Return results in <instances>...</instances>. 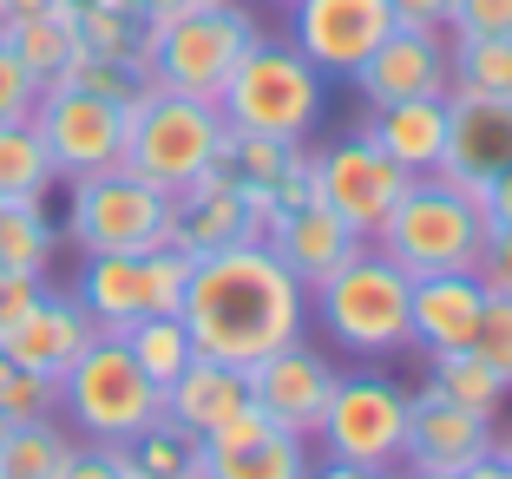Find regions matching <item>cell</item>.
Masks as SVG:
<instances>
[{
	"label": "cell",
	"instance_id": "obj_1",
	"mask_svg": "<svg viewBox=\"0 0 512 479\" xmlns=\"http://www.w3.org/2000/svg\"><path fill=\"white\" fill-rule=\"evenodd\" d=\"M184 335L197 355L250 368V361L276 355V348L302 342L309 329V289L276 263L270 243H230L191 263V289H184Z\"/></svg>",
	"mask_w": 512,
	"mask_h": 479
},
{
	"label": "cell",
	"instance_id": "obj_2",
	"mask_svg": "<svg viewBox=\"0 0 512 479\" xmlns=\"http://www.w3.org/2000/svg\"><path fill=\"white\" fill-rule=\"evenodd\" d=\"M407 289H414V276L401 263H388L375 243H362L342 270L309 289V315L322 322V335L335 348H348V355H362V361H394L414 348Z\"/></svg>",
	"mask_w": 512,
	"mask_h": 479
},
{
	"label": "cell",
	"instance_id": "obj_3",
	"mask_svg": "<svg viewBox=\"0 0 512 479\" xmlns=\"http://www.w3.org/2000/svg\"><path fill=\"white\" fill-rule=\"evenodd\" d=\"M230 125L217 112V99H184V92L145 86L125 105V171H138L145 184H158L165 197L191 191L204 171L217 165Z\"/></svg>",
	"mask_w": 512,
	"mask_h": 479
},
{
	"label": "cell",
	"instance_id": "obj_4",
	"mask_svg": "<svg viewBox=\"0 0 512 479\" xmlns=\"http://www.w3.org/2000/svg\"><path fill=\"white\" fill-rule=\"evenodd\" d=\"M486 204L473 191H460L453 178L427 171L407 184V197L394 204V217L381 224L375 250L388 263H401L407 276H447V270H480L486 250Z\"/></svg>",
	"mask_w": 512,
	"mask_h": 479
},
{
	"label": "cell",
	"instance_id": "obj_5",
	"mask_svg": "<svg viewBox=\"0 0 512 479\" xmlns=\"http://www.w3.org/2000/svg\"><path fill=\"white\" fill-rule=\"evenodd\" d=\"M256 40H263V27H256L250 7H237V0H191L184 14L158 20L145 33V73H151V86L184 92V99H217Z\"/></svg>",
	"mask_w": 512,
	"mask_h": 479
},
{
	"label": "cell",
	"instance_id": "obj_6",
	"mask_svg": "<svg viewBox=\"0 0 512 479\" xmlns=\"http://www.w3.org/2000/svg\"><path fill=\"white\" fill-rule=\"evenodd\" d=\"M322 105H329V79L302 60L296 46H276V40H256L217 92V112H224L230 132L289 138V145H302L316 132Z\"/></svg>",
	"mask_w": 512,
	"mask_h": 479
},
{
	"label": "cell",
	"instance_id": "obj_7",
	"mask_svg": "<svg viewBox=\"0 0 512 479\" xmlns=\"http://www.w3.org/2000/svg\"><path fill=\"white\" fill-rule=\"evenodd\" d=\"M165 414V388L145 375L125 348V335H92L79 348V361L60 375V420L79 440H125L145 427V420Z\"/></svg>",
	"mask_w": 512,
	"mask_h": 479
},
{
	"label": "cell",
	"instance_id": "obj_8",
	"mask_svg": "<svg viewBox=\"0 0 512 479\" xmlns=\"http://www.w3.org/2000/svg\"><path fill=\"white\" fill-rule=\"evenodd\" d=\"M66 243L79 256H145L171 243V197L138 171L106 165L66 184Z\"/></svg>",
	"mask_w": 512,
	"mask_h": 479
},
{
	"label": "cell",
	"instance_id": "obj_9",
	"mask_svg": "<svg viewBox=\"0 0 512 479\" xmlns=\"http://www.w3.org/2000/svg\"><path fill=\"white\" fill-rule=\"evenodd\" d=\"M407 440V388H394L388 375H335L329 407H322L309 447H322V460H355V466H401Z\"/></svg>",
	"mask_w": 512,
	"mask_h": 479
},
{
	"label": "cell",
	"instance_id": "obj_10",
	"mask_svg": "<svg viewBox=\"0 0 512 479\" xmlns=\"http://www.w3.org/2000/svg\"><path fill=\"white\" fill-rule=\"evenodd\" d=\"M33 132L53 158V178L73 184L125 158V105L60 79V86H40V99H33Z\"/></svg>",
	"mask_w": 512,
	"mask_h": 479
},
{
	"label": "cell",
	"instance_id": "obj_11",
	"mask_svg": "<svg viewBox=\"0 0 512 479\" xmlns=\"http://www.w3.org/2000/svg\"><path fill=\"white\" fill-rule=\"evenodd\" d=\"M407 184L414 178H407L388 151H381L375 138H362V132L342 138V145H329V151H316V197L362 243L381 237V224L394 217V204L407 197Z\"/></svg>",
	"mask_w": 512,
	"mask_h": 479
},
{
	"label": "cell",
	"instance_id": "obj_12",
	"mask_svg": "<svg viewBox=\"0 0 512 479\" xmlns=\"http://www.w3.org/2000/svg\"><path fill=\"white\" fill-rule=\"evenodd\" d=\"M388 33H394L388 0H289V46L322 79H355Z\"/></svg>",
	"mask_w": 512,
	"mask_h": 479
},
{
	"label": "cell",
	"instance_id": "obj_13",
	"mask_svg": "<svg viewBox=\"0 0 512 479\" xmlns=\"http://www.w3.org/2000/svg\"><path fill=\"white\" fill-rule=\"evenodd\" d=\"M309 473H316L309 440L276 427L263 407H237L224 427L204 434L191 479H309Z\"/></svg>",
	"mask_w": 512,
	"mask_h": 479
},
{
	"label": "cell",
	"instance_id": "obj_14",
	"mask_svg": "<svg viewBox=\"0 0 512 479\" xmlns=\"http://www.w3.org/2000/svg\"><path fill=\"white\" fill-rule=\"evenodd\" d=\"M217 178L243 197V204L270 224L276 210L309 204L316 197V151L289 145V138H256V132H230L224 151H217Z\"/></svg>",
	"mask_w": 512,
	"mask_h": 479
},
{
	"label": "cell",
	"instance_id": "obj_15",
	"mask_svg": "<svg viewBox=\"0 0 512 479\" xmlns=\"http://www.w3.org/2000/svg\"><path fill=\"white\" fill-rule=\"evenodd\" d=\"M499 447L493 414H473L460 401H440L434 388L407 394V440H401V466L407 473H460L480 453Z\"/></svg>",
	"mask_w": 512,
	"mask_h": 479
},
{
	"label": "cell",
	"instance_id": "obj_16",
	"mask_svg": "<svg viewBox=\"0 0 512 479\" xmlns=\"http://www.w3.org/2000/svg\"><path fill=\"white\" fill-rule=\"evenodd\" d=\"M243 388H250V407H263L276 427L309 440L322 407H329L335 368H329V355H316L309 342H289V348H276V355L250 361V368H243Z\"/></svg>",
	"mask_w": 512,
	"mask_h": 479
},
{
	"label": "cell",
	"instance_id": "obj_17",
	"mask_svg": "<svg viewBox=\"0 0 512 479\" xmlns=\"http://www.w3.org/2000/svg\"><path fill=\"white\" fill-rule=\"evenodd\" d=\"M362 92V105H394V99H447L453 66H447V33L434 27H394L388 40L362 60V73L348 79Z\"/></svg>",
	"mask_w": 512,
	"mask_h": 479
},
{
	"label": "cell",
	"instance_id": "obj_18",
	"mask_svg": "<svg viewBox=\"0 0 512 479\" xmlns=\"http://www.w3.org/2000/svg\"><path fill=\"white\" fill-rule=\"evenodd\" d=\"M512 165V99H486V92H447V158L440 178L480 197L499 171Z\"/></svg>",
	"mask_w": 512,
	"mask_h": 479
},
{
	"label": "cell",
	"instance_id": "obj_19",
	"mask_svg": "<svg viewBox=\"0 0 512 479\" xmlns=\"http://www.w3.org/2000/svg\"><path fill=\"white\" fill-rule=\"evenodd\" d=\"M92 335H99V329H92V315L79 309L73 289H53V283H46L40 302L20 315L14 329H0V355L20 361V368H33V375H53V381H60Z\"/></svg>",
	"mask_w": 512,
	"mask_h": 479
},
{
	"label": "cell",
	"instance_id": "obj_20",
	"mask_svg": "<svg viewBox=\"0 0 512 479\" xmlns=\"http://www.w3.org/2000/svg\"><path fill=\"white\" fill-rule=\"evenodd\" d=\"M263 243H270L276 263H289V276H296L302 289H316L322 276H335L348 263V256L362 250V237L335 217L322 197H309V204H289L276 210L270 224H263Z\"/></svg>",
	"mask_w": 512,
	"mask_h": 479
},
{
	"label": "cell",
	"instance_id": "obj_21",
	"mask_svg": "<svg viewBox=\"0 0 512 479\" xmlns=\"http://www.w3.org/2000/svg\"><path fill=\"white\" fill-rule=\"evenodd\" d=\"M486 309V283L473 270H447V276H414L407 289V329L421 355H453V348H473Z\"/></svg>",
	"mask_w": 512,
	"mask_h": 479
},
{
	"label": "cell",
	"instance_id": "obj_22",
	"mask_svg": "<svg viewBox=\"0 0 512 479\" xmlns=\"http://www.w3.org/2000/svg\"><path fill=\"white\" fill-rule=\"evenodd\" d=\"M256 237H263V217H256L217 171H204L191 191L171 197V243H178L184 256H211V250L256 243Z\"/></svg>",
	"mask_w": 512,
	"mask_h": 479
},
{
	"label": "cell",
	"instance_id": "obj_23",
	"mask_svg": "<svg viewBox=\"0 0 512 479\" xmlns=\"http://www.w3.org/2000/svg\"><path fill=\"white\" fill-rule=\"evenodd\" d=\"M73 296L99 335H125L138 315H158L151 309V250L145 256H86L73 276Z\"/></svg>",
	"mask_w": 512,
	"mask_h": 479
},
{
	"label": "cell",
	"instance_id": "obj_24",
	"mask_svg": "<svg viewBox=\"0 0 512 479\" xmlns=\"http://www.w3.org/2000/svg\"><path fill=\"white\" fill-rule=\"evenodd\" d=\"M362 138H375L407 178H427L447 158V99H394V105H368Z\"/></svg>",
	"mask_w": 512,
	"mask_h": 479
},
{
	"label": "cell",
	"instance_id": "obj_25",
	"mask_svg": "<svg viewBox=\"0 0 512 479\" xmlns=\"http://www.w3.org/2000/svg\"><path fill=\"white\" fill-rule=\"evenodd\" d=\"M237 407H250L243 368H230V361H211V355H191V361L178 368V381L165 388V414L184 420L197 440L211 434V427H224Z\"/></svg>",
	"mask_w": 512,
	"mask_h": 479
},
{
	"label": "cell",
	"instance_id": "obj_26",
	"mask_svg": "<svg viewBox=\"0 0 512 479\" xmlns=\"http://www.w3.org/2000/svg\"><path fill=\"white\" fill-rule=\"evenodd\" d=\"M0 40L14 46V60L27 66L40 86H53V79L73 66L79 53V27H73V7H53V14H27V20H7L0 27Z\"/></svg>",
	"mask_w": 512,
	"mask_h": 479
},
{
	"label": "cell",
	"instance_id": "obj_27",
	"mask_svg": "<svg viewBox=\"0 0 512 479\" xmlns=\"http://www.w3.org/2000/svg\"><path fill=\"white\" fill-rule=\"evenodd\" d=\"M421 388H434L440 401L473 407V414H493V420H499V407L512 401V381L499 375L486 355H473V348H453V355H427V381H421Z\"/></svg>",
	"mask_w": 512,
	"mask_h": 479
},
{
	"label": "cell",
	"instance_id": "obj_28",
	"mask_svg": "<svg viewBox=\"0 0 512 479\" xmlns=\"http://www.w3.org/2000/svg\"><path fill=\"white\" fill-rule=\"evenodd\" d=\"M197 453H204V440H197L184 420H171V414L145 420V427L125 440L132 479H191L197 473Z\"/></svg>",
	"mask_w": 512,
	"mask_h": 479
},
{
	"label": "cell",
	"instance_id": "obj_29",
	"mask_svg": "<svg viewBox=\"0 0 512 479\" xmlns=\"http://www.w3.org/2000/svg\"><path fill=\"white\" fill-rule=\"evenodd\" d=\"M66 453H73L66 420H20L0 440V479H60Z\"/></svg>",
	"mask_w": 512,
	"mask_h": 479
},
{
	"label": "cell",
	"instance_id": "obj_30",
	"mask_svg": "<svg viewBox=\"0 0 512 479\" xmlns=\"http://www.w3.org/2000/svg\"><path fill=\"white\" fill-rule=\"evenodd\" d=\"M53 184L60 178H53V158H46L33 119L0 125V197H7V204H46Z\"/></svg>",
	"mask_w": 512,
	"mask_h": 479
},
{
	"label": "cell",
	"instance_id": "obj_31",
	"mask_svg": "<svg viewBox=\"0 0 512 479\" xmlns=\"http://www.w3.org/2000/svg\"><path fill=\"white\" fill-rule=\"evenodd\" d=\"M447 92H486V99H512V40H486V33H447Z\"/></svg>",
	"mask_w": 512,
	"mask_h": 479
},
{
	"label": "cell",
	"instance_id": "obj_32",
	"mask_svg": "<svg viewBox=\"0 0 512 479\" xmlns=\"http://www.w3.org/2000/svg\"><path fill=\"white\" fill-rule=\"evenodd\" d=\"M60 250V230L46 217V204H0V270L46 276Z\"/></svg>",
	"mask_w": 512,
	"mask_h": 479
},
{
	"label": "cell",
	"instance_id": "obj_33",
	"mask_svg": "<svg viewBox=\"0 0 512 479\" xmlns=\"http://www.w3.org/2000/svg\"><path fill=\"white\" fill-rule=\"evenodd\" d=\"M125 348H132V361L158 381V388H171L178 368L197 355L191 335H184V315H138L132 329H125Z\"/></svg>",
	"mask_w": 512,
	"mask_h": 479
},
{
	"label": "cell",
	"instance_id": "obj_34",
	"mask_svg": "<svg viewBox=\"0 0 512 479\" xmlns=\"http://www.w3.org/2000/svg\"><path fill=\"white\" fill-rule=\"evenodd\" d=\"M73 27L86 53H112V60H145V33L151 20L132 7H73Z\"/></svg>",
	"mask_w": 512,
	"mask_h": 479
},
{
	"label": "cell",
	"instance_id": "obj_35",
	"mask_svg": "<svg viewBox=\"0 0 512 479\" xmlns=\"http://www.w3.org/2000/svg\"><path fill=\"white\" fill-rule=\"evenodd\" d=\"M66 86H86V92H99V99H119V105H132L138 92L151 86V73H145V60H112V53H86L79 46L73 53V66H66ZM53 79V86H60Z\"/></svg>",
	"mask_w": 512,
	"mask_h": 479
},
{
	"label": "cell",
	"instance_id": "obj_36",
	"mask_svg": "<svg viewBox=\"0 0 512 479\" xmlns=\"http://www.w3.org/2000/svg\"><path fill=\"white\" fill-rule=\"evenodd\" d=\"M0 414L14 420V427L20 420H60V381L33 375V368L0 355Z\"/></svg>",
	"mask_w": 512,
	"mask_h": 479
},
{
	"label": "cell",
	"instance_id": "obj_37",
	"mask_svg": "<svg viewBox=\"0 0 512 479\" xmlns=\"http://www.w3.org/2000/svg\"><path fill=\"white\" fill-rule=\"evenodd\" d=\"M473 355H486L499 375L512 381V296H493V289H486L480 329H473Z\"/></svg>",
	"mask_w": 512,
	"mask_h": 479
},
{
	"label": "cell",
	"instance_id": "obj_38",
	"mask_svg": "<svg viewBox=\"0 0 512 479\" xmlns=\"http://www.w3.org/2000/svg\"><path fill=\"white\" fill-rule=\"evenodd\" d=\"M60 479H132V460H125V447H112V440H79L73 434V453H66Z\"/></svg>",
	"mask_w": 512,
	"mask_h": 479
},
{
	"label": "cell",
	"instance_id": "obj_39",
	"mask_svg": "<svg viewBox=\"0 0 512 479\" xmlns=\"http://www.w3.org/2000/svg\"><path fill=\"white\" fill-rule=\"evenodd\" d=\"M33 99H40V79L14 60V46L0 40V125H20L33 119Z\"/></svg>",
	"mask_w": 512,
	"mask_h": 479
},
{
	"label": "cell",
	"instance_id": "obj_40",
	"mask_svg": "<svg viewBox=\"0 0 512 479\" xmlns=\"http://www.w3.org/2000/svg\"><path fill=\"white\" fill-rule=\"evenodd\" d=\"M447 33H486V40H512V0H453Z\"/></svg>",
	"mask_w": 512,
	"mask_h": 479
},
{
	"label": "cell",
	"instance_id": "obj_41",
	"mask_svg": "<svg viewBox=\"0 0 512 479\" xmlns=\"http://www.w3.org/2000/svg\"><path fill=\"white\" fill-rule=\"evenodd\" d=\"M480 276L493 296H512V224H493L486 230V250H480Z\"/></svg>",
	"mask_w": 512,
	"mask_h": 479
},
{
	"label": "cell",
	"instance_id": "obj_42",
	"mask_svg": "<svg viewBox=\"0 0 512 479\" xmlns=\"http://www.w3.org/2000/svg\"><path fill=\"white\" fill-rule=\"evenodd\" d=\"M46 276H27V270H0V329H14L20 315L40 302Z\"/></svg>",
	"mask_w": 512,
	"mask_h": 479
},
{
	"label": "cell",
	"instance_id": "obj_43",
	"mask_svg": "<svg viewBox=\"0 0 512 479\" xmlns=\"http://www.w3.org/2000/svg\"><path fill=\"white\" fill-rule=\"evenodd\" d=\"M394 7V27H434L447 33V14H453V0H388Z\"/></svg>",
	"mask_w": 512,
	"mask_h": 479
},
{
	"label": "cell",
	"instance_id": "obj_44",
	"mask_svg": "<svg viewBox=\"0 0 512 479\" xmlns=\"http://www.w3.org/2000/svg\"><path fill=\"white\" fill-rule=\"evenodd\" d=\"M480 204H486V224H512V165L480 191Z\"/></svg>",
	"mask_w": 512,
	"mask_h": 479
},
{
	"label": "cell",
	"instance_id": "obj_45",
	"mask_svg": "<svg viewBox=\"0 0 512 479\" xmlns=\"http://www.w3.org/2000/svg\"><path fill=\"white\" fill-rule=\"evenodd\" d=\"M309 479H401L394 466H355V460H322Z\"/></svg>",
	"mask_w": 512,
	"mask_h": 479
},
{
	"label": "cell",
	"instance_id": "obj_46",
	"mask_svg": "<svg viewBox=\"0 0 512 479\" xmlns=\"http://www.w3.org/2000/svg\"><path fill=\"white\" fill-rule=\"evenodd\" d=\"M453 479H512V460H506V453H480V460H473V466H460V473H453Z\"/></svg>",
	"mask_w": 512,
	"mask_h": 479
},
{
	"label": "cell",
	"instance_id": "obj_47",
	"mask_svg": "<svg viewBox=\"0 0 512 479\" xmlns=\"http://www.w3.org/2000/svg\"><path fill=\"white\" fill-rule=\"evenodd\" d=\"M184 7H191V0H132V14H145L151 27H158V20H171V14H184Z\"/></svg>",
	"mask_w": 512,
	"mask_h": 479
},
{
	"label": "cell",
	"instance_id": "obj_48",
	"mask_svg": "<svg viewBox=\"0 0 512 479\" xmlns=\"http://www.w3.org/2000/svg\"><path fill=\"white\" fill-rule=\"evenodd\" d=\"M53 7H66V0H7V20H27V14H53ZM0 20V27H7Z\"/></svg>",
	"mask_w": 512,
	"mask_h": 479
},
{
	"label": "cell",
	"instance_id": "obj_49",
	"mask_svg": "<svg viewBox=\"0 0 512 479\" xmlns=\"http://www.w3.org/2000/svg\"><path fill=\"white\" fill-rule=\"evenodd\" d=\"M499 453H506V460H512V427H506V434H499Z\"/></svg>",
	"mask_w": 512,
	"mask_h": 479
},
{
	"label": "cell",
	"instance_id": "obj_50",
	"mask_svg": "<svg viewBox=\"0 0 512 479\" xmlns=\"http://www.w3.org/2000/svg\"><path fill=\"white\" fill-rule=\"evenodd\" d=\"M401 479H453V473H401Z\"/></svg>",
	"mask_w": 512,
	"mask_h": 479
},
{
	"label": "cell",
	"instance_id": "obj_51",
	"mask_svg": "<svg viewBox=\"0 0 512 479\" xmlns=\"http://www.w3.org/2000/svg\"><path fill=\"white\" fill-rule=\"evenodd\" d=\"M7 427H14V420H7V414H0V440H7Z\"/></svg>",
	"mask_w": 512,
	"mask_h": 479
},
{
	"label": "cell",
	"instance_id": "obj_52",
	"mask_svg": "<svg viewBox=\"0 0 512 479\" xmlns=\"http://www.w3.org/2000/svg\"><path fill=\"white\" fill-rule=\"evenodd\" d=\"M0 20H7V0H0Z\"/></svg>",
	"mask_w": 512,
	"mask_h": 479
},
{
	"label": "cell",
	"instance_id": "obj_53",
	"mask_svg": "<svg viewBox=\"0 0 512 479\" xmlns=\"http://www.w3.org/2000/svg\"><path fill=\"white\" fill-rule=\"evenodd\" d=\"M283 7H289V0H283Z\"/></svg>",
	"mask_w": 512,
	"mask_h": 479
}]
</instances>
